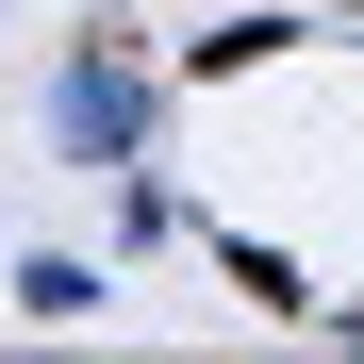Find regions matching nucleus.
I'll list each match as a JSON object with an SVG mask.
<instances>
[{
    "mask_svg": "<svg viewBox=\"0 0 364 364\" xmlns=\"http://www.w3.org/2000/svg\"><path fill=\"white\" fill-rule=\"evenodd\" d=\"M67 133H83V149H116V133H133V83H116V67H83V83H67Z\"/></svg>",
    "mask_w": 364,
    "mask_h": 364,
    "instance_id": "obj_1",
    "label": "nucleus"
}]
</instances>
